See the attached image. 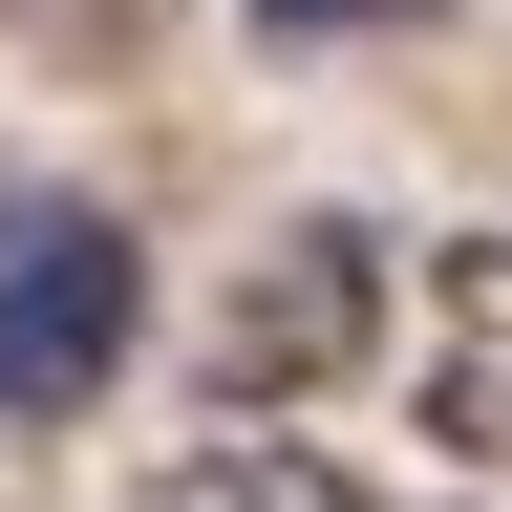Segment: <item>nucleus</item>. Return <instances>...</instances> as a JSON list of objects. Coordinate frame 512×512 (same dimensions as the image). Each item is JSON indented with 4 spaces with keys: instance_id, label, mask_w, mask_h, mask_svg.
<instances>
[{
    "instance_id": "obj_2",
    "label": "nucleus",
    "mask_w": 512,
    "mask_h": 512,
    "mask_svg": "<svg viewBox=\"0 0 512 512\" xmlns=\"http://www.w3.org/2000/svg\"><path fill=\"white\" fill-rule=\"evenodd\" d=\"M150 342V256L107 214H0V427H86Z\"/></svg>"
},
{
    "instance_id": "obj_4",
    "label": "nucleus",
    "mask_w": 512,
    "mask_h": 512,
    "mask_svg": "<svg viewBox=\"0 0 512 512\" xmlns=\"http://www.w3.org/2000/svg\"><path fill=\"white\" fill-rule=\"evenodd\" d=\"M128 512H384V491L342 470V448H299V427H256V406H235L214 448H171V470L128 491Z\"/></svg>"
},
{
    "instance_id": "obj_1",
    "label": "nucleus",
    "mask_w": 512,
    "mask_h": 512,
    "mask_svg": "<svg viewBox=\"0 0 512 512\" xmlns=\"http://www.w3.org/2000/svg\"><path fill=\"white\" fill-rule=\"evenodd\" d=\"M384 363V235L363 214H299V235H256L214 320H192V384L214 406H320V384H363Z\"/></svg>"
},
{
    "instance_id": "obj_3",
    "label": "nucleus",
    "mask_w": 512,
    "mask_h": 512,
    "mask_svg": "<svg viewBox=\"0 0 512 512\" xmlns=\"http://www.w3.org/2000/svg\"><path fill=\"white\" fill-rule=\"evenodd\" d=\"M427 427L512 470V235H448L427 256Z\"/></svg>"
},
{
    "instance_id": "obj_5",
    "label": "nucleus",
    "mask_w": 512,
    "mask_h": 512,
    "mask_svg": "<svg viewBox=\"0 0 512 512\" xmlns=\"http://www.w3.org/2000/svg\"><path fill=\"white\" fill-rule=\"evenodd\" d=\"M256 22H278V43H320V22H406V0H256Z\"/></svg>"
}]
</instances>
